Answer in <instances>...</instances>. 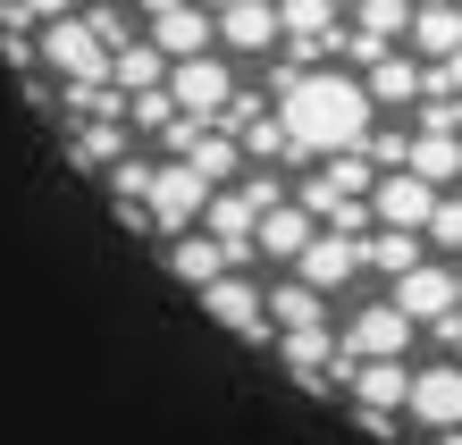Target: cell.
<instances>
[{
    "label": "cell",
    "mask_w": 462,
    "mask_h": 445,
    "mask_svg": "<svg viewBox=\"0 0 462 445\" xmlns=\"http://www.w3.org/2000/svg\"><path fill=\"white\" fill-rule=\"evenodd\" d=\"M362 85H370V101H378V118H412V109L429 101V68L412 60V51H395V60H378Z\"/></svg>",
    "instance_id": "9a60e30c"
},
{
    "label": "cell",
    "mask_w": 462,
    "mask_h": 445,
    "mask_svg": "<svg viewBox=\"0 0 462 445\" xmlns=\"http://www.w3.org/2000/svg\"><path fill=\"white\" fill-rule=\"evenodd\" d=\"M438 253H429V236H395V227H378L362 244V277H387V286H403L412 269H429Z\"/></svg>",
    "instance_id": "ffe728a7"
},
{
    "label": "cell",
    "mask_w": 462,
    "mask_h": 445,
    "mask_svg": "<svg viewBox=\"0 0 462 445\" xmlns=\"http://www.w3.org/2000/svg\"><path fill=\"white\" fill-rule=\"evenodd\" d=\"M169 68H177V60H160V51H152L143 34H134V42L118 51V60H110V85H118L126 101H143V93H169Z\"/></svg>",
    "instance_id": "44dd1931"
},
{
    "label": "cell",
    "mask_w": 462,
    "mask_h": 445,
    "mask_svg": "<svg viewBox=\"0 0 462 445\" xmlns=\"http://www.w3.org/2000/svg\"><path fill=\"white\" fill-rule=\"evenodd\" d=\"M429 445H462V429H454V437H429Z\"/></svg>",
    "instance_id": "cb8c5ba5"
},
{
    "label": "cell",
    "mask_w": 462,
    "mask_h": 445,
    "mask_svg": "<svg viewBox=\"0 0 462 445\" xmlns=\"http://www.w3.org/2000/svg\"><path fill=\"white\" fill-rule=\"evenodd\" d=\"M420 437H454L462 429V361H438L429 353L420 361V378H412V412H403Z\"/></svg>",
    "instance_id": "8fae6325"
},
{
    "label": "cell",
    "mask_w": 462,
    "mask_h": 445,
    "mask_svg": "<svg viewBox=\"0 0 462 445\" xmlns=\"http://www.w3.org/2000/svg\"><path fill=\"white\" fill-rule=\"evenodd\" d=\"M412 378H420V361H345L337 395L362 403V412H387V421H403V412H412Z\"/></svg>",
    "instance_id": "9c48e42d"
},
{
    "label": "cell",
    "mask_w": 462,
    "mask_h": 445,
    "mask_svg": "<svg viewBox=\"0 0 462 445\" xmlns=\"http://www.w3.org/2000/svg\"><path fill=\"white\" fill-rule=\"evenodd\" d=\"M269 320H278V337H311V328H337L328 294H311L303 277H269Z\"/></svg>",
    "instance_id": "d6986e66"
},
{
    "label": "cell",
    "mask_w": 462,
    "mask_h": 445,
    "mask_svg": "<svg viewBox=\"0 0 462 445\" xmlns=\"http://www.w3.org/2000/svg\"><path fill=\"white\" fill-rule=\"evenodd\" d=\"M286 277H303L311 294H345L353 277H362V244H353V236H328V227H319V244H311V253L294 261Z\"/></svg>",
    "instance_id": "2e32d148"
},
{
    "label": "cell",
    "mask_w": 462,
    "mask_h": 445,
    "mask_svg": "<svg viewBox=\"0 0 462 445\" xmlns=\"http://www.w3.org/2000/svg\"><path fill=\"white\" fill-rule=\"evenodd\" d=\"M210 193H219V185H210L202 169H185V160H160V185H152V227H160V244H177V236H194L202 227V210H210Z\"/></svg>",
    "instance_id": "52a82bcc"
},
{
    "label": "cell",
    "mask_w": 462,
    "mask_h": 445,
    "mask_svg": "<svg viewBox=\"0 0 462 445\" xmlns=\"http://www.w3.org/2000/svg\"><path fill=\"white\" fill-rule=\"evenodd\" d=\"M345 412H353V429H362L370 445H395L403 437V421H387V412H362V403H345Z\"/></svg>",
    "instance_id": "7402d4cb"
},
{
    "label": "cell",
    "mask_w": 462,
    "mask_h": 445,
    "mask_svg": "<svg viewBox=\"0 0 462 445\" xmlns=\"http://www.w3.org/2000/svg\"><path fill=\"white\" fill-rule=\"evenodd\" d=\"M253 85L227 51H210V60H185V68H169V101H177V118H194V126H219L227 118V101Z\"/></svg>",
    "instance_id": "3957f363"
},
{
    "label": "cell",
    "mask_w": 462,
    "mask_h": 445,
    "mask_svg": "<svg viewBox=\"0 0 462 445\" xmlns=\"http://www.w3.org/2000/svg\"><path fill=\"white\" fill-rule=\"evenodd\" d=\"M34 51H42V76L60 93H101V85H110V51H101V34L85 25V9H51Z\"/></svg>",
    "instance_id": "7a4b0ae2"
},
{
    "label": "cell",
    "mask_w": 462,
    "mask_h": 445,
    "mask_svg": "<svg viewBox=\"0 0 462 445\" xmlns=\"http://www.w3.org/2000/svg\"><path fill=\"white\" fill-rule=\"evenodd\" d=\"M387 302L412 328H438V320H454L462 311V286H454V261H429V269H412L403 286H387Z\"/></svg>",
    "instance_id": "7c38bea8"
},
{
    "label": "cell",
    "mask_w": 462,
    "mask_h": 445,
    "mask_svg": "<svg viewBox=\"0 0 462 445\" xmlns=\"http://www.w3.org/2000/svg\"><path fill=\"white\" fill-rule=\"evenodd\" d=\"M454 286H462V261H454Z\"/></svg>",
    "instance_id": "d4e9b609"
},
{
    "label": "cell",
    "mask_w": 462,
    "mask_h": 445,
    "mask_svg": "<svg viewBox=\"0 0 462 445\" xmlns=\"http://www.w3.org/2000/svg\"><path fill=\"white\" fill-rule=\"evenodd\" d=\"M412 51L420 68H446V60H462V9L454 0H429V9H412Z\"/></svg>",
    "instance_id": "ac0fdd59"
},
{
    "label": "cell",
    "mask_w": 462,
    "mask_h": 445,
    "mask_svg": "<svg viewBox=\"0 0 462 445\" xmlns=\"http://www.w3.org/2000/svg\"><path fill=\"white\" fill-rule=\"evenodd\" d=\"M337 345H345V361H412L420 353V328L378 294V302H362V311L337 320Z\"/></svg>",
    "instance_id": "5b68a950"
},
{
    "label": "cell",
    "mask_w": 462,
    "mask_h": 445,
    "mask_svg": "<svg viewBox=\"0 0 462 445\" xmlns=\"http://www.w3.org/2000/svg\"><path fill=\"white\" fill-rule=\"evenodd\" d=\"M219 51L236 68L278 60V51H286V9H278V0H227V9H219Z\"/></svg>",
    "instance_id": "8992f818"
},
{
    "label": "cell",
    "mask_w": 462,
    "mask_h": 445,
    "mask_svg": "<svg viewBox=\"0 0 462 445\" xmlns=\"http://www.w3.org/2000/svg\"><path fill=\"white\" fill-rule=\"evenodd\" d=\"M118 227H126V236H152V244H160V227H152V210H143V202H118Z\"/></svg>",
    "instance_id": "603a6c76"
},
{
    "label": "cell",
    "mask_w": 462,
    "mask_h": 445,
    "mask_svg": "<svg viewBox=\"0 0 462 445\" xmlns=\"http://www.w3.org/2000/svg\"><path fill=\"white\" fill-rule=\"evenodd\" d=\"M202 311L219 320V328H236L244 345H278V320H269V286L253 269H236V277H219V286L202 294Z\"/></svg>",
    "instance_id": "ba28073f"
},
{
    "label": "cell",
    "mask_w": 462,
    "mask_h": 445,
    "mask_svg": "<svg viewBox=\"0 0 462 445\" xmlns=\"http://www.w3.org/2000/svg\"><path fill=\"white\" fill-rule=\"evenodd\" d=\"M438 202H446V193H438V185H420V177H378V193H370L378 227H395V236H429Z\"/></svg>",
    "instance_id": "4fadbf2b"
},
{
    "label": "cell",
    "mask_w": 462,
    "mask_h": 445,
    "mask_svg": "<svg viewBox=\"0 0 462 445\" xmlns=\"http://www.w3.org/2000/svg\"><path fill=\"white\" fill-rule=\"evenodd\" d=\"M160 261H169V277H185V286H194V294H210V286H219V277H236L244 261L227 253V244L219 236H177V244H160Z\"/></svg>",
    "instance_id": "5bb4252c"
},
{
    "label": "cell",
    "mask_w": 462,
    "mask_h": 445,
    "mask_svg": "<svg viewBox=\"0 0 462 445\" xmlns=\"http://www.w3.org/2000/svg\"><path fill=\"white\" fill-rule=\"evenodd\" d=\"M278 126H286L294 160L319 169V160H362L387 118H378V101H370V85L353 68H319V76H303V85L278 101Z\"/></svg>",
    "instance_id": "6da1fadb"
},
{
    "label": "cell",
    "mask_w": 462,
    "mask_h": 445,
    "mask_svg": "<svg viewBox=\"0 0 462 445\" xmlns=\"http://www.w3.org/2000/svg\"><path fill=\"white\" fill-rule=\"evenodd\" d=\"M134 34H143L160 60H210L219 51V9H185V0H152V9H134Z\"/></svg>",
    "instance_id": "277c9868"
},
{
    "label": "cell",
    "mask_w": 462,
    "mask_h": 445,
    "mask_svg": "<svg viewBox=\"0 0 462 445\" xmlns=\"http://www.w3.org/2000/svg\"><path fill=\"white\" fill-rule=\"evenodd\" d=\"M286 51L303 60L311 76L345 60V9L337 0H286Z\"/></svg>",
    "instance_id": "30bf717a"
},
{
    "label": "cell",
    "mask_w": 462,
    "mask_h": 445,
    "mask_svg": "<svg viewBox=\"0 0 462 445\" xmlns=\"http://www.w3.org/2000/svg\"><path fill=\"white\" fill-rule=\"evenodd\" d=\"M126 152H134V126L126 118H76L68 126V160H76V169H93V177H110Z\"/></svg>",
    "instance_id": "e0dca14e"
}]
</instances>
